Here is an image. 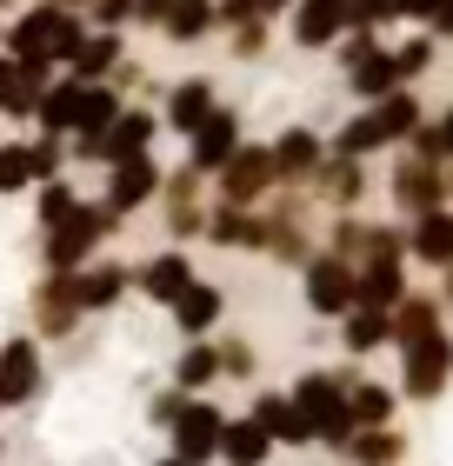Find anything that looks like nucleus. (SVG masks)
Returning <instances> with one entry per match:
<instances>
[{
	"label": "nucleus",
	"instance_id": "26",
	"mask_svg": "<svg viewBox=\"0 0 453 466\" xmlns=\"http://www.w3.org/2000/svg\"><path fill=\"white\" fill-rule=\"evenodd\" d=\"M253 420L267 427V440H273V447H314L307 420L293 413V400H287V393H261V400H253Z\"/></svg>",
	"mask_w": 453,
	"mask_h": 466
},
{
	"label": "nucleus",
	"instance_id": "30",
	"mask_svg": "<svg viewBox=\"0 0 453 466\" xmlns=\"http://www.w3.org/2000/svg\"><path fill=\"white\" fill-rule=\"evenodd\" d=\"M374 120H380L386 147H400L407 134H420V94H414V87H394V94H380V100H374Z\"/></svg>",
	"mask_w": 453,
	"mask_h": 466
},
{
	"label": "nucleus",
	"instance_id": "35",
	"mask_svg": "<svg viewBox=\"0 0 453 466\" xmlns=\"http://www.w3.org/2000/svg\"><path fill=\"white\" fill-rule=\"evenodd\" d=\"M374 147H386V134H380V120H374V107L366 114H354L347 127L334 134V147H327V160H366Z\"/></svg>",
	"mask_w": 453,
	"mask_h": 466
},
{
	"label": "nucleus",
	"instance_id": "49",
	"mask_svg": "<svg viewBox=\"0 0 453 466\" xmlns=\"http://www.w3.org/2000/svg\"><path fill=\"white\" fill-rule=\"evenodd\" d=\"M154 466H187V460H174V453H167V460H154Z\"/></svg>",
	"mask_w": 453,
	"mask_h": 466
},
{
	"label": "nucleus",
	"instance_id": "18",
	"mask_svg": "<svg viewBox=\"0 0 453 466\" xmlns=\"http://www.w3.org/2000/svg\"><path fill=\"white\" fill-rule=\"evenodd\" d=\"M221 313H227L221 287H213V280H187V293L174 300V327L187 333V340H207V333L221 327Z\"/></svg>",
	"mask_w": 453,
	"mask_h": 466
},
{
	"label": "nucleus",
	"instance_id": "41",
	"mask_svg": "<svg viewBox=\"0 0 453 466\" xmlns=\"http://www.w3.org/2000/svg\"><path fill=\"white\" fill-rule=\"evenodd\" d=\"M227 47L241 54V60H253V54L267 47V20H233V27H227Z\"/></svg>",
	"mask_w": 453,
	"mask_h": 466
},
{
	"label": "nucleus",
	"instance_id": "15",
	"mask_svg": "<svg viewBox=\"0 0 453 466\" xmlns=\"http://www.w3.org/2000/svg\"><path fill=\"white\" fill-rule=\"evenodd\" d=\"M394 207H400L407 220L427 214V207H447V194H440V160H400L394 167Z\"/></svg>",
	"mask_w": 453,
	"mask_h": 466
},
{
	"label": "nucleus",
	"instance_id": "46",
	"mask_svg": "<svg viewBox=\"0 0 453 466\" xmlns=\"http://www.w3.org/2000/svg\"><path fill=\"white\" fill-rule=\"evenodd\" d=\"M427 27H434V34H453V0H434V14H427Z\"/></svg>",
	"mask_w": 453,
	"mask_h": 466
},
{
	"label": "nucleus",
	"instance_id": "31",
	"mask_svg": "<svg viewBox=\"0 0 453 466\" xmlns=\"http://www.w3.org/2000/svg\"><path fill=\"white\" fill-rule=\"evenodd\" d=\"M213 380H221V353H213V340H187L180 360H174V387L180 393H207Z\"/></svg>",
	"mask_w": 453,
	"mask_h": 466
},
{
	"label": "nucleus",
	"instance_id": "2",
	"mask_svg": "<svg viewBox=\"0 0 453 466\" xmlns=\"http://www.w3.org/2000/svg\"><path fill=\"white\" fill-rule=\"evenodd\" d=\"M347 380L354 373H334V367H314V373H300L293 380V413L307 420V433L320 440V447H334L340 453V440H347L354 427H347Z\"/></svg>",
	"mask_w": 453,
	"mask_h": 466
},
{
	"label": "nucleus",
	"instance_id": "50",
	"mask_svg": "<svg viewBox=\"0 0 453 466\" xmlns=\"http://www.w3.org/2000/svg\"><path fill=\"white\" fill-rule=\"evenodd\" d=\"M7 7H14V0H0V14H7Z\"/></svg>",
	"mask_w": 453,
	"mask_h": 466
},
{
	"label": "nucleus",
	"instance_id": "43",
	"mask_svg": "<svg viewBox=\"0 0 453 466\" xmlns=\"http://www.w3.org/2000/svg\"><path fill=\"white\" fill-rule=\"evenodd\" d=\"M167 7H174V0H134V20H140V27H160Z\"/></svg>",
	"mask_w": 453,
	"mask_h": 466
},
{
	"label": "nucleus",
	"instance_id": "40",
	"mask_svg": "<svg viewBox=\"0 0 453 466\" xmlns=\"http://www.w3.org/2000/svg\"><path fill=\"white\" fill-rule=\"evenodd\" d=\"M340 14H347V27H366V34H380L386 20H394L386 0H340Z\"/></svg>",
	"mask_w": 453,
	"mask_h": 466
},
{
	"label": "nucleus",
	"instance_id": "48",
	"mask_svg": "<svg viewBox=\"0 0 453 466\" xmlns=\"http://www.w3.org/2000/svg\"><path fill=\"white\" fill-rule=\"evenodd\" d=\"M280 7H293V0H267V14H280Z\"/></svg>",
	"mask_w": 453,
	"mask_h": 466
},
{
	"label": "nucleus",
	"instance_id": "39",
	"mask_svg": "<svg viewBox=\"0 0 453 466\" xmlns=\"http://www.w3.org/2000/svg\"><path fill=\"white\" fill-rule=\"evenodd\" d=\"M213 353H221V380H253L261 373V353H253L247 340H221Z\"/></svg>",
	"mask_w": 453,
	"mask_h": 466
},
{
	"label": "nucleus",
	"instance_id": "25",
	"mask_svg": "<svg viewBox=\"0 0 453 466\" xmlns=\"http://www.w3.org/2000/svg\"><path fill=\"white\" fill-rule=\"evenodd\" d=\"M340 453L354 466H394V460H407V433L400 427H354L340 440Z\"/></svg>",
	"mask_w": 453,
	"mask_h": 466
},
{
	"label": "nucleus",
	"instance_id": "27",
	"mask_svg": "<svg viewBox=\"0 0 453 466\" xmlns=\"http://www.w3.org/2000/svg\"><path fill=\"white\" fill-rule=\"evenodd\" d=\"M400 393L380 380H347V427H394Z\"/></svg>",
	"mask_w": 453,
	"mask_h": 466
},
{
	"label": "nucleus",
	"instance_id": "1",
	"mask_svg": "<svg viewBox=\"0 0 453 466\" xmlns=\"http://www.w3.org/2000/svg\"><path fill=\"white\" fill-rule=\"evenodd\" d=\"M80 40H88V20H80L74 7L34 0V7L7 27V54H14V60H67Z\"/></svg>",
	"mask_w": 453,
	"mask_h": 466
},
{
	"label": "nucleus",
	"instance_id": "28",
	"mask_svg": "<svg viewBox=\"0 0 453 466\" xmlns=\"http://www.w3.org/2000/svg\"><path fill=\"white\" fill-rule=\"evenodd\" d=\"M340 340H347L354 360H366V353L394 347V320H386L380 307H347V320H340Z\"/></svg>",
	"mask_w": 453,
	"mask_h": 466
},
{
	"label": "nucleus",
	"instance_id": "4",
	"mask_svg": "<svg viewBox=\"0 0 453 466\" xmlns=\"http://www.w3.org/2000/svg\"><path fill=\"white\" fill-rule=\"evenodd\" d=\"M453 373V333H427V340L400 347V400H440Z\"/></svg>",
	"mask_w": 453,
	"mask_h": 466
},
{
	"label": "nucleus",
	"instance_id": "8",
	"mask_svg": "<svg viewBox=\"0 0 453 466\" xmlns=\"http://www.w3.org/2000/svg\"><path fill=\"white\" fill-rule=\"evenodd\" d=\"M233 147H241V114H233V107H213V114L187 134V167H193V174H221V167L233 160Z\"/></svg>",
	"mask_w": 453,
	"mask_h": 466
},
{
	"label": "nucleus",
	"instance_id": "33",
	"mask_svg": "<svg viewBox=\"0 0 453 466\" xmlns=\"http://www.w3.org/2000/svg\"><path fill=\"white\" fill-rule=\"evenodd\" d=\"M347 87H354L360 100H380V94H394V87H400V74H394V54H386V47L360 54L354 67H347Z\"/></svg>",
	"mask_w": 453,
	"mask_h": 466
},
{
	"label": "nucleus",
	"instance_id": "5",
	"mask_svg": "<svg viewBox=\"0 0 453 466\" xmlns=\"http://www.w3.org/2000/svg\"><path fill=\"white\" fill-rule=\"evenodd\" d=\"M221 427H227V413L213 407V400H201V393H187V407L167 420V440H174V460H187V466H207L213 453H221Z\"/></svg>",
	"mask_w": 453,
	"mask_h": 466
},
{
	"label": "nucleus",
	"instance_id": "9",
	"mask_svg": "<svg viewBox=\"0 0 453 466\" xmlns=\"http://www.w3.org/2000/svg\"><path fill=\"white\" fill-rule=\"evenodd\" d=\"M160 167L147 160V154H134V160H120V167H107V200L100 207H114V214H140L147 200H160Z\"/></svg>",
	"mask_w": 453,
	"mask_h": 466
},
{
	"label": "nucleus",
	"instance_id": "29",
	"mask_svg": "<svg viewBox=\"0 0 453 466\" xmlns=\"http://www.w3.org/2000/svg\"><path fill=\"white\" fill-rule=\"evenodd\" d=\"M120 34H107V27H88V40H80V47L67 54V67H74V80H107L120 67Z\"/></svg>",
	"mask_w": 453,
	"mask_h": 466
},
{
	"label": "nucleus",
	"instance_id": "44",
	"mask_svg": "<svg viewBox=\"0 0 453 466\" xmlns=\"http://www.w3.org/2000/svg\"><path fill=\"white\" fill-rule=\"evenodd\" d=\"M180 407H187V393H180V387H174V393H160V400H154V427H167V420H174Z\"/></svg>",
	"mask_w": 453,
	"mask_h": 466
},
{
	"label": "nucleus",
	"instance_id": "45",
	"mask_svg": "<svg viewBox=\"0 0 453 466\" xmlns=\"http://www.w3.org/2000/svg\"><path fill=\"white\" fill-rule=\"evenodd\" d=\"M434 147H440V160H453V100H447V114L434 127Z\"/></svg>",
	"mask_w": 453,
	"mask_h": 466
},
{
	"label": "nucleus",
	"instance_id": "19",
	"mask_svg": "<svg viewBox=\"0 0 453 466\" xmlns=\"http://www.w3.org/2000/svg\"><path fill=\"white\" fill-rule=\"evenodd\" d=\"M407 253H414L420 267H447L453 260V207H427V214H414V227H407Z\"/></svg>",
	"mask_w": 453,
	"mask_h": 466
},
{
	"label": "nucleus",
	"instance_id": "3",
	"mask_svg": "<svg viewBox=\"0 0 453 466\" xmlns=\"http://www.w3.org/2000/svg\"><path fill=\"white\" fill-rule=\"evenodd\" d=\"M114 227H120L114 207H88V200H80L60 227H47V273H80V267L100 253V240H107Z\"/></svg>",
	"mask_w": 453,
	"mask_h": 466
},
{
	"label": "nucleus",
	"instance_id": "22",
	"mask_svg": "<svg viewBox=\"0 0 453 466\" xmlns=\"http://www.w3.org/2000/svg\"><path fill=\"white\" fill-rule=\"evenodd\" d=\"M400 293H407V267H400V260H360V267H354V307L394 313Z\"/></svg>",
	"mask_w": 453,
	"mask_h": 466
},
{
	"label": "nucleus",
	"instance_id": "11",
	"mask_svg": "<svg viewBox=\"0 0 453 466\" xmlns=\"http://www.w3.org/2000/svg\"><path fill=\"white\" fill-rule=\"evenodd\" d=\"M273 180H287V187H300V180H314L320 167H327V140L314 134V127H287L273 147Z\"/></svg>",
	"mask_w": 453,
	"mask_h": 466
},
{
	"label": "nucleus",
	"instance_id": "38",
	"mask_svg": "<svg viewBox=\"0 0 453 466\" xmlns=\"http://www.w3.org/2000/svg\"><path fill=\"white\" fill-rule=\"evenodd\" d=\"M74 207H80L74 187H67V180H47V187H40V200H34V214H40V227H60Z\"/></svg>",
	"mask_w": 453,
	"mask_h": 466
},
{
	"label": "nucleus",
	"instance_id": "12",
	"mask_svg": "<svg viewBox=\"0 0 453 466\" xmlns=\"http://www.w3.org/2000/svg\"><path fill=\"white\" fill-rule=\"evenodd\" d=\"M160 194H167V233H174V247H187L193 233L207 227V200H201V174L193 167H180L174 180H160Z\"/></svg>",
	"mask_w": 453,
	"mask_h": 466
},
{
	"label": "nucleus",
	"instance_id": "21",
	"mask_svg": "<svg viewBox=\"0 0 453 466\" xmlns=\"http://www.w3.org/2000/svg\"><path fill=\"white\" fill-rule=\"evenodd\" d=\"M127 287H134V273H127L120 260H88V273H74V300H80V313H107Z\"/></svg>",
	"mask_w": 453,
	"mask_h": 466
},
{
	"label": "nucleus",
	"instance_id": "47",
	"mask_svg": "<svg viewBox=\"0 0 453 466\" xmlns=\"http://www.w3.org/2000/svg\"><path fill=\"white\" fill-rule=\"evenodd\" d=\"M440 307H453V260H447V280H440Z\"/></svg>",
	"mask_w": 453,
	"mask_h": 466
},
{
	"label": "nucleus",
	"instance_id": "20",
	"mask_svg": "<svg viewBox=\"0 0 453 466\" xmlns=\"http://www.w3.org/2000/svg\"><path fill=\"white\" fill-rule=\"evenodd\" d=\"M213 107H221V94H213L207 74H187V80H174V87H167V127H174V134H193V127H201Z\"/></svg>",
	"mask_w": 453,
	"mask_h": 466
},
{
	"label": "nucleus",
	"instance_id": "37",
	"mask_svg": "<svg viewBox=\"0 0 453 466\" xmlns=\"http://www.w3.org/2000/svg\"><path fill=\"white\" fill-rule=\"evenodd\" d=\"M386 54H394L400 80H420L427 67H434V34H414V40H400V47H386Z\"/></svg>",
	"mask_w": 453,
	"mask_h": 466
},
{
	"label": "nucleus",
	"instance_id": "6",
	"mask_svg": "<svg viewBox=\"0 0 453 466\" xmlns=\"http://www.w3.org/2000/svg\"><path fill=\"white\" fill-rule=\"evenodd\" d=\"M300 293H307L314 313H347L354 307V260H340V253H314L307 267H300Z\"/></svg>",
	"mask_w": 453,
	"mask_h": 466
},
{
	"label": "nucleus",
	"instance_id": "23",
	"mask_svg": "<svg viewBox=\"0 0 453 466\" xmlns=\"http://www.w3.org/2000/svg\"><path fill=\"white\" fill-rule=\"evenodd\" d=\"M213 460H227V466H267L273 460V440H267V427L253 413H241V420H227L221 427V453Z\"/></svg>",
	"mask_w": 453,
	"mask_h": 466
},
{
	"label": "nucleus",
	"instance_id": "32",
	"mask_svg": "<svg viewBox=\"0 0 453 466\" xmlns=\"http://www.w3.org/2000/svg\"><path fill=\"white\" fill-rule=\"evenodd\" d=\"M314 180H320V194H327V200L340 207V214H354L360 194H366V167H360V160H327Z\"/></svg>",
	"mask_w": 453,
	"mask_h": 466
},
{
	"label": "nucleus",
	"instance_id": "17",
	"mask_svg": "<svg viewBox=\"0 0 453 466\" xmlns=\"http://www.w3.org/2000/svg\"><path fill=\"white\" fill-rule=\"evenodd\" d=\"M287 34H293V47H334L347 34V14H340V0H293Z\"/></svg>",
	"mask_w": 453,
	"mask_h": 466
},
{
	"label": "nucleus",
	"instance_id": "13",
	"mask_svg": "<svg viewBox=\"0 0 453 466\" xmlns=\"http://www.w3.org/2000/svg\"><path fill=\"white\" fill-rule=\"evenodd\" d=\"M34 393H40V347L27 333H14V340L0 347V400H7V407H27Z\"/></svg>",
	"mask_w": 453,
	"mask_h": 466
},
{
	"label": "nucleus",
	"instance_id": "36",
	"mask_svg": "<svg viewBox=\"0 0 453 466\" xmlns=\"http://www.w3.org/2000/svg\"><path fill=\"white\" fill-rule=\"evenodd\" d=\"M47 87H34L27 74H20V60H0V114L7 120H34V100Z\"/></svg>",
	"mask_w": 453,
	"mask_h": 466
},
{
	"label": "nucleus",
	"instance_id": "24",
	"mask_svg": "<svg viewBox=\"0 0 453 466\" xmlns=\"http://www.w3.org/2000/svg\"><path fill=\"white\" fill-rule=\"evenodd\" d=\"M440 293H414L407 287L400 300H394V313H386V320H394V347H407V340H427V333H440Z\"/></svg>",
	"mask_w": 453,
	"mask_h": 466
},
{
	"label": "nucleus",
	"instance_id": "7",
	"mask_svg": "<svg viewBox=\"0 0 453 466\" xmlns=\"http://www.w3.org/2000/svg\"><path fill=\"white\" fill-rule=\"evenodd\" d=\"M60 174V140L40 134V140H7L0 147V194H20L34 180H54Z\"/></svg>",
	"mask_w": 453,
	"mask_h": 466
},
{
	"label": "nucleus",
	"instance_id": "51",
	"mask_svg": "<svg viewBox=\"0 0 453 466\" xmlns=\"http://www.w3.org/2000/svg\"><path fill=\"white\" fill-rule=\"evenodd\" d=\"M0 413H7V400H0Z\"/></svg>",
	"mask_w": 453,
	"mask_h": 466
},
{
	"label": "nucleus",
	"instance_id": "42",
	"mask_svg": "<svg viewBox=\"0 0 453 466\" xmlns=\"http://www.w3.org/2000/svg\"><path fill=\"white\" fill-rule=\"evenodd\" d=\"M88 7H94L88 27H107V34H120L127 20H134V0H88Z\"/></svg>",
	"mask_w": 453,
	"mask_h": 466
},
{
	"label": "nucleus",
	"instance_id": "34",
	"mask_svg": "<svg viewBox=\"0 0 453 466\" xmlns=\"http://www.w3.org/2000/svg\"><path fill=\"white\" fill-rule=\"evenodd\" d=\"M213 27H221V20H213V0H174V7H167V20H160V34L167 40H207Z\"/></svg>",
	"mask_w": 453,
	"mask_h": 466
},
{
	"label": "nucleus",
	"instance_id": "10",
	"mask_svg": "<svg viewBox=\"0 0 453 466\" xmlns=\"http://www.w3.org/2000/svg\"><path fill=\"white\" fill-rule=\"evenodd\" d=\"M267 187H280V180H273V154H267V147H233V160L221 167V200L253 207Z\"/></svg>",
	"mask_w": 453,
	"mask_h": 466
},
{
	"label": "nucleus",
	"instance_id": "16",
	"mask_svg": "<svg viewBox=\"0 0 453 466\" xmlns=\"http://www.w3.org/2000/svg\"><path fill=\"white\" fill-rule=\"evenodd\" d=\"M187 280H193V260L180 247H160L154 260H140V273H134V287L147 293V300H160V307H174L187 293Z\"/></svg>",
	"mask_w": 453,
	"mask_h": 466
},
{
	"label": "nucleus",
	"instance_id": "14",
	"mask_svg": "<svg viewBox=\"0 0 453 466\" xmlns=\"http://www.w3.org/2000/svg\"><path fill=\"white\" fill-rule=\"evenodd\" d=\"M34 320H40V333H47V340H60V333H74L80 320H88V313H80V300H74V273H47V280H40Z\"/></svg>",
	"mask_w": 453,
	"mask_h": 466
}]
</instances>
